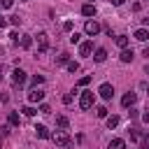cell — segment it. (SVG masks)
I'll return each mask as SVG.
<instances>
[{
  "instance_id": "cell-6",
  "label": "cell",
  "mask_w": 149,
  "mask_h": 149,
  "mask_svg": "<svg viewBox=\"0 0 149 149\" xmlns=\"http://www.w3.org/2000/svg\"><path fill=\"white\" fill-rule=\"evenodd\" d=\"M37 49L40 51H47L49 49V35L47 33H37Z\"/></svg>"
},
{
  "instance_id": "cell-16",
  "label": "cell",
  "mask_w": 149,
  "mask_h": 149,
  "mask_svg": "<svg viewBox=\"0 0 149 149\" xmlns=\"http://www.w3.org/2000/svg\"><path fill=\"white\" fill-rule=\"evenodd\" d=\"M56 126H58L61 130H68V128H70V121H68V116H56Z\"/></svg>"
},
{
  "instance_id": "cell-29",
  "label": "cell",
  "mask_w": 149,
  "mask_h": 149,
  "mask_svg": "<svg viewBox=\"0 0 149 149\" xmlns=\"http://www.w3.org/2000/svg\"><path fill=\"white\" fill-rule=\"evenodd\" d=\"M72 26H74L72 21H63V30H68V33H70V30H72Z\"/></svg>"
},
{
  "instance_id": "cell-20",
  "label": "cell",
  "mask_w": 149,
  "mask_h": 149,
  "mask_svg": "<svg viewBox=\"0 0 149 149\" xmlns=\"http://www.w3.org/2000/svg\"><path fill=\"white\" fill-rule=\"evenodd\" d=\"M42 81H44V74H33V79H30V84H33L35 88H37V86H40Z\"/></svg>"
},
{
  "instance_id": "cell-43",
  "label": "cell",
  "mask_w": 149,
  "mask_h": 149,
  "mask_svg": "<svg viewBox=\"0 0 149 149\" xmlns=\"http://www.w3.org/2000/svg\"><path fill=\"white\" fill-rule=\"evenodd\" d=\"M0 7H2V2H0Z\"/></svg>"
},
{
  "instance_id": "cell-2",
  "label": "cell",
  "mask_w": 149,
  "mask_h": 149,
  "mask_svg": "<svg viewBox=\"0 0 149 149\" xmlns=\"http://www.w3.org/2000/svg\"><path fill=\"white\" fill-rule=\"evenodd\" d=\"M93 100H95V98H93V91H84L81 98H79V107H81V109H91V107H93Z\"/></svg>"
},
{
  "instance_id": "cell-1",
  "label": "cell",
  "mask_w": 149,
  "mask_h": 149,
  "mask_svg": "<svg viewBox=\"0 0 149 149\" xmlns=\"http://www.w3.org/2000/svg\"><path fill=\"white\" fill-rule=\"evenodd\" d=\"M51 140H54L58 147H63V149H70V147H72V140H70V135H68L65 130H58V133H54V135H51Z\"/></svg>"
},
{
  "instance_id": "cell-9",
  "label": "cell",
  "mask_w": 149,
  "mask_h": 149,
  "mask_svg": "<svg viewBox=\"0 0 149 149\" xmlns=\"http://www.w3.org/2000/svg\"><path fill=\"white\" fill-rule=\"evenodd\" d=\"M91 51H93V42H81L79 44V56H91Z\"/></svg>"
},
{
  "instance_id": "cell-13",
  "label": "cell",
  "mask_w": 149,
  "mask_h": 149,
  "mask_svg": "<svg viewBox=\"0 0 149 149\" xmlns=\"http://www.w3.org/2000/svg\"><path fill=\"white\" fill-rule=\"evenodd\" d=\"M105 58H107V51L100 47V49H95V54H93V61L95 63H105Z\"/></svg>"
},
{
  "instance_id": "cell-25",
  "label": "cell",
  "mask_w": 149,
  "mask_h": 149,
  "mask_svg": "<svg viewBox=\"0 0 149 149\" xmlns=\"http://www.w3.org/2000/svg\"><path fill=\"white\" fill-rule=\"evenodd\" d=\"M130 140H142V130H137V128H130Z\"/></svg>"
},
{
  "instance_id": "cell-44",
  "label": "cell",
  "mask_w": 149,
  "mask_h": 149,
  "mask_svg": "<svg viewBox=\"0 0 149 149\" xmlns=\"http://www.w3.org/2000/svg\"><path fill=\"white\" fill-rule=\"evenodd\" d=\"M147 95H149V93H147Z\"/></svg>"
},
{
  "instance_id": "cell-3",
  "label": "cell",
  "mask_w": 149,
  "mask_h": 149,
  "mask_svg": "<svg viewBox=\"0 0 149 149\" xmlns=\"http://www.w3.org/2000/svg\"><path fill=\"white\" fill-rule=\"evenodd\" d=\"M84 33L91 35V37H95V35L100 33V23H98V21H86V23H84Z\"/></svg>"
},
{
  "instance_id": "cell-35",
  "label": "cell",
  "mask_w": 149,
  "mask_h": 149,
  "mask_svg": "<svg viewBox=\"0 0 149 149\" xmlns=\"http://www.w3.org/2000/svg\"><path fill=\"white\" fill-rule=\"evenodd\" d=\"M5 26H7V19H5V16H0V30H2Z\"/></svg>"
},
{
  "instance_id": "cell-34",
  "label": "cell",
  "mask_w": 149,
  "mask_h": 149,
  "mask_svg": "<svg viewBox=\"0 0 149 149\" xmlns=\"http://www.w3.org/2000/svg\"><path fill=\"white\" fill-rule=\"evenodd\" d=\"M0 102H9V95L7 93H0Z\"/></svg>"
},
{
  "instance_id": "cell-30",
  "label": "cell",
  "mask_w": 149,
  "mask_h": 149,
  "mask_svg": "<svg viewBox=\"0 0 149 149\" xmlns=\"http://www.w3.org/2000/svg\"><path fill=\"white\" fill-rule=\"evenodd\" d=\"M79 40H81V35H79V33H72V37H70V42H72V44H77Z\"/></svg>"
},
{
  "instance_id": "cell-14",
  "label": "cell",
  "mask_w": 149,
  "mask_h": 149,
  "mask_svg": "<svg viewBox=\"0 0 149 149\" xmlns=\"http://www.w3.org/2000/svg\"><path fill=\"white\" fill-rule=\"evenodd\" d=\"M133 56H135V54H133V49H121V56H119V58H121V63H130V61H133Z\"/></svg>"
},
{
  "instance_id": "cell-18",
  "label": "cell",
  "mask_w": 149,
  "mask_h": 149,
  "mask_svg": "<svg viewBox=\"0 0 149 149\" xmlns=\"http://www.w3.org/2000/svg\"><path fill=\"white\" fill-rule=\"evenodd\" d=\"M21 47H23V49H30V47H33V37H30V35H21Z\"/></svg>"
},
{
  "instance_id": "cell-33",
  "label": "cell",
  "mask_w": 149,
  "mask_h": 149,
  "mask_svg": "<svg viewBox=\"0 0 149 149\" xmlns=\"http://www.w3.org/2000/svg\"><path fill=\"white\" fill-rule=\"evenodd\" d=\"M40 112L42 114H49V105H40Z\"/></svg>"
},
{
  "instance_id": "cell-22",
  "label": "cell",
  "mask_w": 149,
  "mask_h": 149,
  "mask_svg": "<svg viewBox=\"0 0 149 149\" xmlns=\"http://www.w3.org/2000/svg\"><path fill=\"white\" fill-rule=\"evenodd\" d=\"M21 112H23L26 116H35V114H37V109H35V107H30V105H26V107H23Z\"/></svg>"
},
{
  "instance_id": "cell-40",
  "label": "cell",
  "mask_w": 149,
  "mask_h": 149,
  "mask_svg": "<svg viewBox=\"0 0 149 149\" xmlns=\"http://www.w3.org/2000/svg\"><path fill=\"white\" fill-rule=\"evenodd\" d=\"M144 70H147V74H149V63H147V68H144Z\"/></svg>"
},
{
  "instance_id": "cell-37",
  "label": "cell",
  "mask_w": 149,
  "mask_h": 149,
  "mask_svg": "<svg viewBox=\"0 0 149 149\" xmlns=\"http://www.w3.org/2000/svg\"><path fill=\"white\" fill-rule=\"evenodd\" d=\"M112 5H114V7H121V5H123V0H112Z\"/></svg>"
},
{
  "instance_id": "cell-21",
  "label": "cell",
  "mask_w": 149,
  "mask_h": 149,
  "mask_svg": "<svg viewBox=\"0 0 149 149\" xmlns=\"http://www.w3.org/2000/svg\"><path fill=\"white\" fill-rule=\"evenodd\" d=\"M95 116H98V119H107V107H102V105L95 107Z\"/></svg>"
},
{
  "instance_id": "cell-24",
  "label": "cell",
  "mask_w": 149,
  "mask_h": 149,
  "mask_svg": "<svg viewBox=\"0 0 149 149\" xmlns=\"http://www.w3.org/2000/svg\"><path fill=\"white\" fill-rule=\"evenodd\" d=\"M119 126V116H107V128H116Z\"/></svg>"
},
{
  "instance_id": "cell-23",
  "label": "cell",
  "mask_w": 149,
  "mask_h": 149,
  "mask_svg": "<svg viewBox=\"0 0 149 149\" xmlns=\"http://www.w3.org/2000/svg\"><path fill=\"white\" fill-rule=\"evenodd\" d=\"M7 121H9V126H19V114H14V112H9V116H7Z\"/></svg>"
},
{
  "instance_id": "cell-8",
  "label": "cell",
  "mask_w": 149,
  "mask_h": 149,
  "mask_svg": "<svg viewBox=\"0 0 149 149\" xmlns=\"http://www.w3.org/2000/svg\"><path fill=\"white\" fill-rule=\"evenodd\" d=\"M135 100H137V95H135L133 91H128V93L121 98V105H123V107H133V105H135Z\"/></svg>"
},
{
  "instance_id": "cell-38",
  "label": "cell",
  "mask_w": 149,
  "mask_h": 149,
  "mask_svg": "<svg viewBox=\"0 0 149 149\" xmlns=\"http://www.w3.org/2000/svg\"><path fill=\"white\" fill-rule=\"evenodd\" d=\"M144 149H149V135H144Z\"/></svg>"
},
{
  "instance_id": "cell-12",
  "label": "cell",
  "mask_w": 149,
  "mask_h": 149,
  "mask_svg": "<svg viewBox=\"0 0 149 149\" xmlns=\"http://www.w3.org/2000/svg\"><path fill=\"white\" fill-rule=\"evenodd\" d=\"M81 14H84V16H95V5H93V2H86V5L81 7Z\"/></svg>"
},
{
  "instance_id": "cell-11",
  "label": "cell",
  "mask_w": 149,
  "mask_h": 149,
  "mask_svg": "<svg viewBox=\"0 0 149 149\" xmlns=\"http://www.w3.org/2000/svg\"><path fill=\"white\" fill-rule=\"evenodd\" d=\"M135 40H137V42H147V40H149V30H147V28H137V30H135Z\"/></svg>"
},
{
  "instance_id": "cell-7",
  "label": "cell",
  "mask_w": 149,
  "mask_h": 149,
  "mask_svg": "<svg viewBox=\"0 0 149 149\" xmlns=\"http://www.w3.org/2000/svg\"><path fill=\"white\" fill-rule=\"evenodd\" d=\"M35 135H37L40 140H49V137H51L49 128H47V126H42V123H37V126H35Z\"/></svg>"
},
{
  "instance_id": "cell-41",
  "label": "cell",
  "mask_w": 149,
  "mask_h": 149,
  "mask_svg": "<svg viewBox=\"0 0 149 149\" xmlns=\"http://www.w3.org/2000/svg\"><path fill=\"white\" fill-rule=\"evenodd\" d=\"M0 81H2V70H0Z\"/></svg>"
},
{
  "instance_id": "cell-39",
  "label": "cell",
  "mask_w": 149,
  "mask_h": 149,
  "mask_svg": "<svg viewBox=\"0 0 149 149\" xmlns=\"http://www.w3.org/2000/svg\"><path fill=\"white\" fill-rule=\"evenodd\" d=\"M142 21H144V26H147V28H149V16H147V19H142Z\"/></svg>"
},
{
  "instance_id": "cell-17",
  "label": "cell",
  "mask_w": 149,
  "mask_h": 149,
  "mask_svg": "<svg viewBox=\"0 0 149 149\" xmlns=\"http://www.w3.org/2000/svg\"><path fill=\"white\" fill-rule=\"evenodd\" d=\"M107 149H126V142L121 140V137H114L112 142H109V147Z\"/></svg>"
},
{
  "instance_id": "cell-42",
  "label": "cell",
  "mask_w": 149,
  "mask_h": 149,
  "mask_svg": "<svg viewBox=\"0 0 149 149\" xmlns=\"http://www.w3.org/2000/svg\"><path fill=\"white\" fill-rule=\"evenodd\" d=\"M19 2H26V0H19Z\"/></svg>"
},
{
  "instance_id": "cell-28",
  "label": "cell",
  "mask_w": 149,
  "mask_h": 149,
  "mask_svg": "<svg viewBox=\"0 0 149 149\" xmlns=\"http://www.w3.org/2000/svg\"><path fill=\"white\" fill-rule=\"evenodd\" d=\"M86 84H91V74H86V77L79 79V86H86Z\"/></svg>"
},
{
  "instance_id": "cell-27",
  "label": "cell",
  "mask_w": 149,
  "mask_h": 149,
  "mask_svg": "<svg viewBox=\"0 0 149 149\" xmlns=\"http://www.w3.org/2000/svg\"><path fill=\"white\" fill-rule=\"evenodd\" d=\"M21 21H23L21 16H12V19H9V23H12V26H21Z\"/></svg>"
},
{
  "instance_id": "cell-10",
  "label": "cell",
  "mask_w": 149,
  "mask_h": 149,
  "mask_svg": "<svg viewBox=\"0 0 149 149\" xmlns=\"http://www.w3.org/2000/svg\"><path fill=\"white\" fill-rule=\"evenodd\" d=\"M42 98H44V91H42V88H33V91L28 93V100H30V102H40Z\"/></svg>"
},
{
  "instance_id": "cell-26",
  "label": "cell",
  "mask_w": 149,
  "mask_h": 149,
  "mask_svg": "<svg viewBox=\"0 0 149 149\" xmlns=\"http://www.w3.org/2000/svg\"><path fill=\"white\" fill-rule=\"evenodd\" d=\"M68 70H70V72H77V70H79V63H77V61H70V63H68Z\"/></svg>"
},
{
  "instance_id": "cell-19",
  "label": "cell",
  "mask_w": 149,
  "mask_h": 149,
  "mask_svg": "<svg viewBox=\"0 0 149 149\" xmlns=\"http://www.w3.org/2000/svg\"><path fill=\"white\" fill-rule=\"evenodd\" d=\"M68 63H70L68 54H61V56H56V65H68Z\"/></svg>"
},
{
  "instance_id": "cell-31",
  "label": "cell",
  "mask_w": 149,
  "mask_h": 149,
  "mask_svg": "<svg viewBox=\"0 0 149 149\" xmlns=\"http://www.w3.org/2000/svg\"><path fill=\"white\" fill-rule=\"evenodd\" d=\"M63 102L70 105V102H72V93H65V95H63Z\"/></svg>"
},
{
  "instance_id": "cell-4",
  "label": "cell",
  "mask_w": 149,
  "mask_h": 149,
  "mask_svg": "<svg viewBox=\"0 0 149 149\" xmlns=\"http://www.w3.org/2000/svg\"><path fill=\"white\" fill-rule=\"evenodd\" d=\"M98 93H100L102 100H112V95H114V86H112V84H100Z\"/></svg>"
},
{
  "instance_id": "cell-36",
  "label": "cell",
  "mask_w": 149,
  "mask_h": 149,
  "mask_svg": "<svg viewBox=\"0 0 149 149\" xmlns=\"http://www.w3.org/2000/svg\"><path fill=\"white\" fill-rule=\"evenodd\" d=\"M142 121H144V123H149V109H147V112L142 114Z\"/></svg>"
},
{
  "instance_id": "cell-5",
  "label": "cell",
  "mask_w": 149,
  "mask_h": 149,
  "mask_svg": "<svg viewBox=\"0 0 149 149\" xmlns=\"http://www.w3.org/2000/svg\"><path fill=\"white\" fill-rule=\"evenodd\" d=\"M12 81H14L16 86H23V84H26V72H23L21 68H16V70L12 72Z\"/></svg>"
},
{
  "instance_id": "cell-32",
  "label": "cell",
  "mask_w": 149,
  "mask_h": 149,
  "mask_svg": "<svg viewBox=\"0 0 149 149\" xmlns=\"http://www.w3.org/2000/svg\"><path fill=\"white\" fill-rule=\"evenodd\" d=\"M0 2H2V7H5V9H9V7L14 5V0H0Z\"/></svg>"
},
{
  "instance_id": "cell-15",
  "label": "cell",
  "mask_w": 149,
  "mask_h": 149,
  "mask_svg": "<svg viewBox=\"0 0 149 149\" xmlns=\"http://www.w3.org/2000/svg\"><path fill=\"white\" fill-rule=\"evenodd\" d=\"M114 42H116V47L128 49V35H116V37H114Z\"/></svg>"
}]
</instances>
